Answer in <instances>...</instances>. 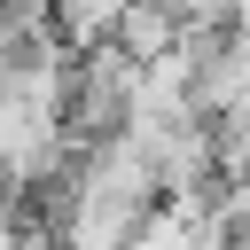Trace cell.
<instances>
[{"label": "cell", "instance_id": "1", "mask_svg": "<svg viewBox=\"0 0 250 250\" xmlns=\"http://www.w3.org/2000/svg\"><path fill=\"white\" fill-rule=\"evenodd\" d=\"M109 47H117L125 62H164V55H180V47H188V16H180L172 0H133Z\"/></svg>", "mask_w": 250, "mask_h": 250}, {"label": "cell", "instance_id": "2", "mask_svg": "<svg viewBox=\"0 0 250 250\" xmlns=\"http://www.w3.org/2000/svg\"><path fill=\"white\" fill-rule=\"evenodd\" d=\"M125 8H133V0H55V39H62L70 55H94V47L117 39Z\"/></svg>", "mask_w": 250, "mask_h": 250}]
</instances>
